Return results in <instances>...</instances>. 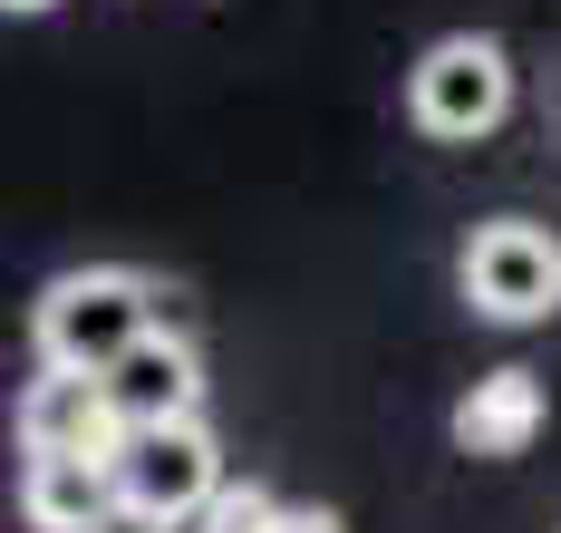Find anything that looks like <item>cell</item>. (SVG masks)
Masks as SVG:
<instances>
[{
    "label": "cell",
    "mask_w": 561,
    "mask_h": 533,
    "mask_svg": "<svg viewBox=\"0 0 561 533\" xmlns=\"http://www.w3.org/2000/svg\"><path fill=\"white\" fill-rule=\"evenodd\" d=\"M156 282L126 272V262H88V272H58L39 310H30V340H39V368H88L107 378L136 340H156Z\"/></svg>",
    "instance_id": "obj_1"
},
{
    "label": "cell",
    "mask_w": 561,
    "mask_h": 533,
    "mask_svg": "<svg viewBox=\"0 0 561 533\" xmlns=\"http://www.w3.org/2000/svg\"><path fill=\"white\" fill-rule=\"evenodd\" d=\"M407 117L426 126L436 146H474V136H494V126L513 117V59H504V39H484V30L436 39L426 59L407 68Z\"/></svg>",
    "instance_id": "obj_2"
},
{
    "label": "cell",
    "mask_w": 561,
    "mask_h": 533,
    "mask_svg": "<svg viewBox=\"0 0 561 533\" xmlns=\"http://www.w3.org/2000/svg\"><path fill=\"white\" fill-rule=\"evenodd\" d=\"M455 282H465V300H474L484 320L533 330V320H552V310H561V234L523 224V214H494V224H474Z\"/></svg>",
    "instance_id": "obj_3"
},
{
    "label": "cell",
    "mask_w": 561,
    "mask_h": 533,
    "mask_svg": "<svg viewBox=\"0 0 561 533\" xmlns=\"http://www.w3.org/2000/svg\"><path fill=\"white\" fill-rule=\"evenodd\" d=\"M224 485L232 475H224V446H214L204 417L136 427V436L116 446V504H136V514H156V524H194Z\"/></svg>",
    "instance_id": "obj_4"
},
{
    "label": "cell",
    "mask_w": 561,
    "mask_h": 533,
    "mask_svg": "<svg viewBox=\"0 0 561 533\" xmlns=\"http://www.w3.org/2000/svg\"><path fill=\"white\" fill-rule=\"evenodd\" d=\"M20 446H30V456H88V466H116L126 417H116L107 378H88V368H39V378L20 388Z\"/></svg>",
    "instance_id": "obj_5"
},
{
    "label": "cell",
    "mask_w": 561,
    "mask_h": 533,
    "mask_svg": "<svg viewBox=\"0 0 561 533\" xmlns=\"http://www.w3.org/2000/svg\"><path fill=\"white\" fill-rule=\"evenodd\" d=\"M107 398L126 417V436L136 427H174V417H204V350L184 330H156V340H136L107 368Z\"/></svg>",
    "instance_id": "obj_6"
},
{
    "label": "cell",
    "mask_w": 561,
    "mask_h": 533,
    "mask_svg": "<svg viewBox=\"0 0 561 533\" xmlns=\"http://www.w3.org/2000/svg\"><path fill=\"white\" fill-rule=\"evenodd\" d=\"M542 417H552V398H542L533 368H484V378L455 398V446H465V456H523V446L542 436Z\"/></svg>",
    "instance_id": "obj_7"
},
{
    "label": "cell",
    "mask_w": 561,
    "mask_h": 533,
    "mask_svg": "<svg viewBox=\"0 0 561 533\" xmlns=\"http://www.w3.org/2000/svg\"><path fill=\"white\" fill-rule=\"evenodd\" d=\"M20 514H30V533H98L116 514V466L30 456V475H20Z\"/></svg>",
    "instance_id": "obj_8"
},
{
    "label": "cell",
    "mask_w": 561,
    "mask_h": 533,
    "mask_svg": "<svg viewBox=\"0 0 561 533\" xmlns=\"http://www.w3.org/2000/svg\"><path fill=\"white\" fill-rule=\"evenodd\" d=\"M280 514H290V504H280L272 485H252V475H242V485H224V495L194 514V533H280Z\"/></svg>",
    "instance_id": "obj_9"
},
{
    "label": "cell",
    "mask_w": 561,
    "mask_h": 533,
    "mask_svg": "<svg viewBox=\"0 0 561 533\" xmlns=\"http://www.w3.org/2000/svg\"><path fill=\"white\" fill-rule=\"evenodd\" d=\"M280 533H348V524H339L330 504H290V514H280Z\"/></svg>",
    "instance_id": "obj_10"
},
{
    "label": "cell",
    "mask_w": 561,
    "mask_h": 533,
    "mask_svg": "<svg viewBox=\"0 0 561 533\" xmlns=\"http://www.w3.org/2000/svg\"><path fill=\"white\" fill-rule=\"evenodd\" d=\"M98 533H184V524H156V514H136V504H116V514H107Z\"/></svg>",
    "instance_id": "obj_11"
},
{
    "label": "cell",
    "mask_w": 561,
    "mask_h": 533,
    "mask_svg": "<svg viewBox=\"0 0 561 533\" xmlns=\"http://www.w3.org/2000/svg\"><path fill=\"white\" fill-rule=\"evenodd\" d=\"M0 10H20V20H30V10H58V0H0Z\"/></svg>",
    "instance_id": "obj_12"
}]
</instances>
